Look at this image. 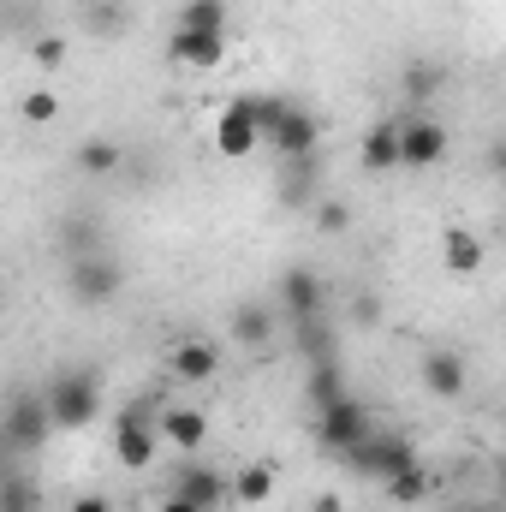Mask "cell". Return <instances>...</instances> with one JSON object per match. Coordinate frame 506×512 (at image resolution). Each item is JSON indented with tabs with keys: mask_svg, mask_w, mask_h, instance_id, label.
Returning a JSON list of instances; mask_svg holds the SVG:
<instances>
[{
	"mask_svg": "<svg viewBox=\"0 0 506 512\" xmlns=\"http://www.w3.org/2000/svg\"><path fill=\"white\" fill-rule=\"evenodd\" d=\"M66 286H72V298L78 304H114L120 298V286H126V274H120V262L114 256H72V268H66Z\"/></svg>",
	"mask_w": 506,
	"mask_h": 512,
	"instance_id": "cell-5",
	"label": "cell"
},
{
	"mask_svg": "<svg viewBox=\"0 0 506 512\" xmlns=\"http://www.w3.org/2000/svg\"><path fill=\"white\" fill-rule=\"evenodd\" d=\"M489 161H495V173L506 179V143H495V155H489Z\"/></svg>",
	"mask_w": 506,
	"mask_h": 512,
	"instance_id": "cell-31",
	"label": "cell"
},
{
	"mask_svg": "<svg viewBox=\"0 0 506 512\" xmlns=\"http://www.w3.org/2000/svg\"><path fill=\"white\" fill-rule=\"evenodd\" d=\"M358 471H370V477H399V471H411L417 465V447L405 441V435H370L364 447H358V459H352Z\"/></svg>",
	"mask_w": 506,
	"mask_h": 512,
	"instance_id": "cell-8",
	"label": "cell"
},
{
	"mask_svg": "<svg viewBox=\"0 0 506 512\" xmlns=\"http://www.w3.org/2000/svg\"><path fill=\"white\" fill-rule=\"evenodd\" d=\"M48 411H54V429H90L96 411H102V382L96 370H60L48 382Z\"/></svg>",
	"mask_w": 506,
	"mask_h": 512,
	"instance_id": "cell-3",
	"label": "cell"
},
{
	"mask_svg": "<svg viewBox=\"0 0 506 512\" xmlns=\"http://www.w3.org/2000/svg\"><path fill=\"white\" fill-rule=\"evenodd\" d=\"M173 66H191V72H209V66H221L227 60V36H215V30H173Z\"/></svg>",
	"mask_w": 506,
	"mask_h": 512,
	"instance_id": "cell-12",
	"label": "cell"
},
{
	"mask_svg": "<svg viewBox=\"0 0 506 512\" xmlns=\"http://www.w3.org/2000/svg\"><path fill=\"white\" fill-rule=\"evenodd\" d=\"M429 489H435V477H429V465L417 459L411 471H399V477H387L381 483V495L393 501V507H417V501H429Z\"/></svg>",
	"mask_w": 506,
	"mask_h": 512,
	"instance_id": "cell-19",
	"label": "cell"
},
{
	"mask_svg": "<svg viewBox=\"0 0 506 512\" xmlns=\"http://www.w3.org/2000/svg\"><path fill=\"white\" fill-rule=\"evenodd\" d=\"M316 435H322L328 453L358 459V447L376 435V423H370V411L352 393H340V382H334V387H322V423H316Z\"/></svg>",
	"mask_w": 506,
	"mask_h": 512,
	"instance_id": "cell-2",
	"label": "cell"
},
{
	"mask_svg": "<svg viewBox=\"0 0 506 512\" xmlns=\"http://www.w3.org/2000/svg\"><path fill=\"white\" fill-rule=\"evenodd\" d=\"M173 495H185V501H197V507H221L227 495H233V483L221 477V471H209V465H185L179 471V483H173Z\"/></svg>",
	"mask_w": 506,
	"mask_h": 512,
	"instance_id": "cell-14",
	"label": "cell"
},
{
	"mask_svg": "<svg viewBox=\"0 0 506 512\" xmlns=\"http://www.w3.org/2000/svg\"><path fill=\"white\" fill-rule=\"evenodd\" d=\"M179 30H227V0H185L179 12Z\"/></svg>",
	"mask_w": 506,
	"mask_h": 512,
	"instance_id": "cell-21",
	"label": "cell"
},
{
	"mask_svg": "<svg viewBox=\"0 0 506 512\" xmlns=\"http://www.w3.org/2000/svg\"><path fill=\"white\" fill-rule=\"evenodd\" d=\"M233 340L245 352H262L274 340V310L268 304H233Z\"/></svg>",
	"mask_w": 506,
	"mask_h": 512,
	"instance_id": "cell-17",
	"label": "cell"
},
{
	"mask_svg": "<svg viewBox=\"0 0 506 512\" xmlns=\"http://www.w3.org/2000/svg\"><path fill=\"white\" fill-rule=\"evenodd\" d=\"M0 512H36V489L24 477H6V495H0Z\"/></svg>",
	"mask_w": 506,
	"mask_h": 512,
	"instance_id": "cell-24",
	"label": "cell"
},
{
	"mask_svg": "<svg viewBox=\"0 0 506 512\" xmlns=\"http://www.w3.org/2000/svg\"><path fill=\"white\" fill-rule=\"evenodd\" d=\"M143 411H149V405H131L126 417H120V429H114V459H120L126 471H143V465L155 459V429H149Z\"/></svg>",
	"mask_w": 506,
	"mask_h": 512,
	"instance_id": "cell-9",
	"label": "cell"
},
{
	"mask_svg": "<svg viewBox=\"0 0 506 512\" xmlns=\"http://www.w3.org/2000/svg\"><path fill=\"white\" fill-rule=\"evenodd\" d=\"M90 6H102V0H90Z\"/></svg>",
	"mask_w": 506,
	"mask_h": 512,
	"instance_id": "cell-34",
	"label": "cell"
},
{
	"mask_svg": "<svg viewBox=\"0 0 506 512\" xmlns=\"http://www.w3.org/2000/svg\"><path fill=\"white\" fill-rule=\"evenodd\" d=\"M489 512H506V501H501V507H489Z\"/></svg>",
	"mask_w": 506,
	"mask_h": 512,
	"instance_id": "cell-33",
	"label": "cell"
},
{
	"mask_svg": "<svg viewBox=\"0 0 506 512\" xmlns=\"http://www.w3.org/2000/svg\"><path fill=\"white\" fill-rule=\"evenodd\" d=\"M161 435H167L173 447L197 453V447L209 441V423H203V411H197V405H167V411H161Z\"/></svg>",
	"mask_w": 506,
	"mask_h": 512,
	"instance_id": "cell-16",
	"label": "cell"
},
{
	"mask_svg": "<svg viewBox=\"0 0 506 512\" xmlns=\"http://www.w3.org/2000/svg\"><path fill=\"white\" fill-rule=\"evenodd\" d=\"M54 114H60V102H54V90H36V96L24 102V120H30V126H48Z\"/></svg>",
	"mask_w": 506,
	"mask_h": 512,
	"instance_id": "cell-25",
	"label": "cell"
},
{
	"mask_svg": "<svg viewBox=\"0 0 506 512\" xmlns=\"http://www.w3.org/2000/svg\"><path fill=\"white\" fill-rule=\"evenodd\" d=\"M60 60H66V42H60V36H42V42H36V66H42V72H54Z\"/></svg>",
	"mask_w": 506,
	"mask_h": 512,
	"instance_id": "cell-27",
	"label": "cell"
},
{
	"mask_svg": "<svg viewBox=\"0 0 506 512\" xmlns=\"http://www.w3.org/2000/svg\"><path fill=\"white\" fill-rule=\"evenodd\" d=\"M399 131H405V120H376V126L364 131L358 161H364L370 173H393V167H399Z\"/></svg>",
	"mask_w": 506,
	"mask_h": 512,
	"instance_id": "cell-15",
	"label": "cell"
},
{
	"mask_svg": "<svg viewBox=\"0 0 506 512\" xmlns=\"http://www.w3.org/2000/svg\"><path fill=\"white\" fill-rule=\"evenodd\" d=\"M251 108H256V126H262V143H268L280 161H310V155H316L322 131H316V120H310L304 108L268 102V96H251Z\"/></svg>",
	"mask_w": 506,
	"mask_h": 512,
	"instance_id": "cell-1",
	"label": "cell"
},
{
	"mask_svg": "<svg viewBox=\"0 0 506 512\" xmlns=\"http://www.w3.org/2000/svg\"><path fill=\"white\" fill-rule=\"evenodd\" d=\"M495 483H501V495H506V453H501V465H495Z\"/></svg>",
	"mask_w": 506,
	"mask_h": 512,
	"instance_id": "cell-32",
	"label": "cell"
},
{
	"mask_svg": "<svg viewBox=\"0 0 506 512\" xmlns=\"http://www.w3.org/2000/svg\"><path fill=\"white\" fill-rule=\"evenodd\" d=\"M48 429H54V411H48V393H18L6 405V423H0V441L12 453H36L48 447Z\"/></svg>",
	"mask_w": 506,
	"mask_h": 512,
	"instance_id": "cell-4",
	"label": "cell"
},
{
	"mask_svg": "<svg viewBox=\"0 0 506 512\" xmlns=\"http://www.w3.org/2000/svg\"><path fill=\"white\" fill-rule=\"evenodd\" d=\"M441 90V66H429V60H417V66H405V102L423 114V102Z\"/></svg>",
	"mask_w": 506,
	"mask_h": 512,
	"instance_id": "cell-22",
	"label": "cell"
},
{
	"mask_svg": "<svg viewBox=\"0 0 506 512\" xmlns=\"http://www.w3.org/2000/svg\"><path fill=\"white\" fill-rule=\"evenodd\" d=\"M72 512H114V507H108V495H78Z\"/></svg>",
	"mask_w": 506,
	"mask_h": 512,
	"instance_id": "cell-28",
	"label": "cell"
},
{
	"mask_svg": "<svg viewBox=\"0 0 506 512\" xmlns=\"http://www.w3.org/2000/svg\"><path fill=\"white\" fill-rule=\"evenodd\" d=\"M310 512H346V501H340V495H316V507Z\"/></svg>",
	"mask_w": 506,
	"mask_h": 512,
	"instance_id": "cell-30",
	"label": "cell"
},
{
	"mask_svg": "<svg viewBox=\"0 0 506 512\" xmlns=\"http://www.w3.org/2000/svg\"><path fill=\"white\" fill-rule=\"evenodd\" d=\"M233 501H245V507L274 501V465H245V471L233 477Z\"/></svg>",
	"mask_w": 506,
	"mask_h": 512,
	"instance_id": "cell-20",
	"label": "cell"
},
{
	"mask_svg": "<svg viewBox=\"0 0 506 512\" xmlns=\"http://www.w3.org/2000/svg\"><path fill=\"white\" fill-rule=\"evenodd\" d=\"M155 512H203V507H197V501H185V495H167Z\"/></svg>",
	"mask_w": 506,
	"mask_h": 512,
	"instance_id": "cell-29",
	"label": "cell"
},
{
	"mask_svg": "<svg viewBox=\"0 0 506 512\" xmlns=\"http://www.w3.org/2000/svg\"><path fill=\"white\" fill-rule=\"evenodd\" d=\"M483 239L471 233V227H453L447 239H441V262H447V274H477L483 268Z\"/></svg>",
	"mask_w": 506,
	"mask_h": 512,
	"instance_id": "cell-18",
	"label": "cell"
},
{
	"mask_svg": "<svg viewBox=\"0 0 506 512\" xmlns=\"http://www.w3.org/2000/svg\"><path fill=\"white\" fill-rule=\"evenodd\" d=\"M316 227H322V233H346V227H352V209H346V203H322V209H316Z\"/></svg>",
	"mask_w": 506,
	"mask_h": 512,
	"instance_id": "cell-26",
	"label": "cell"
},
{
	"mask_svg": "<svg viewBox=\"0 0 506 512\" xmlns=\"http://www.w3.org/2000/svg\"><path fill=\"white\" fill-rule=\"evenodd\" d=\"M423 387H429V399H465V387H471L465 358H459V352H447V346L423 352Z\"/></svg>",
	"mask_w": 506,
	"mask_h": 512,
	"instance_id": "cell-11",
	"label": "cell"
},
{
	"mask_svg": "<svg viewBox=\"0 0 506 512\" xmlns=\"http://www.w3.org/2000/svg\"><path fill=\"white\" fill-rule=\"evenodd\" d=\"M167 370H173L185 387H203V382H215V370H221V352H215L209 340H179V346L167 352Z\"/></svg>",
	"mask_w": 506,
	"mask_h": 512,
	"instance_id": "cell-13",
	"label": "cell"
},
{
	"mask_svg": "<svg viewBox=\"0 0 506 512\" xmlns=\"http://www.w3.org/2000/svg\"><path fill=\"white\" fill-rule=\"evenodd\" d=\"M280 304H286V316H292V322H322L328 286H322L310 268H286V280H280Z\"/></svg>",
	"mask_w": 506,
	"mask_h": 512,
	"instance_id": "cell-10",
	"label": "cell"
},
{
	"mask_svg": "<svg viewBox=\"0 0 506 512\" xmlns=\"http://www.w3.org/2000/svg\"><path fill=\"white\" fill-rule=\"evenodd\" d=\"M126 155H120V143H108V137H90L84 149H78V167L90 173V179H102V173H114Z\"/></svg>",
	"mask_w": 506,
	"mask_h": 512,
	"instance_id": "cell-23",
	"label": "cell"
},
{
	"mask_svg": "<svg viewBox=\"0 0 506 512\" xmlns=\"http://www.w3.org/2000/svg\"><path fill=\"white\" fill-rule=\"evenodd\" d=\"M447 155V131L429 114H405V131H399V167H435Z\"/></svg>",
	"mask_w": 506,
	"mask_h": 512,
	"instance_id": "cell-7",
	"label": "cell"
},
{
	"mask_svg": "<svg viewBox=\"0 0 506 512\" xmlns=\"http://www.w3.org/2000/svg\"><path fill=\"white\" fill-rule=\"evenodd\" d=\"M256 143H262V126H256L251 96L227 102V108H221V120H215V149H221L227 161H251V155H256Z\"/></svg>",
	"mask_w": 506,
	"mask_h": 512,
	"instance_id": "cell-6",
	"label": "cell"
}]
</instances>
